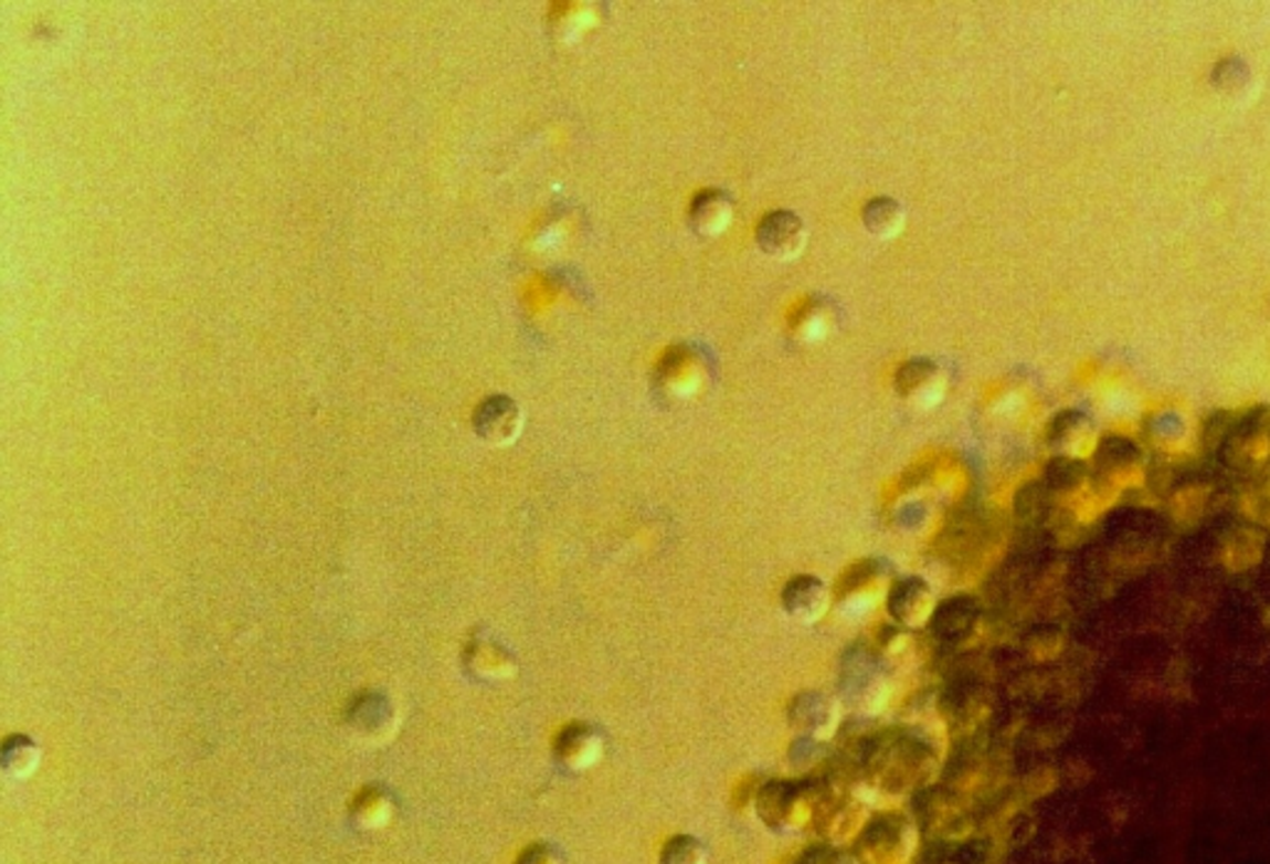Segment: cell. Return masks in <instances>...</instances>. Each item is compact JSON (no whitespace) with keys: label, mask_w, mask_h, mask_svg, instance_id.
<instances>
[{"label":"cell","mask_w":1270,"mask_h":864,"mask_svg":"<svg viewBox=\"0 0 1270 864\" xmlns=\"http://www.w3.org/2000/svg\"><path fill=\"white\" fill-rule=\"evenodd\" d=\"M842 720L839 700L819 691H804L792 700L790 723L809 740H829Z\"/></svg>","instance_id":"6da1fadb"},{"label":"cell","mask_w":1270,"mask_h":864,"mask_svg":"<svg viewBox=\"0 0 1270 864\" xmlns=\"http://www.w3.org/2000/svg\"><path fill=\"white\" fill-rule=\"evenodd\" d=\"M829 607H832V591L814 575L792 577L782 589L784 614L800 626L819 624Z\"/></svg>","instance_id":"7a4b0ae2"},{"label":"cell","mask_w":1270,"mask_h":864,"mask_svg":"<svg viewBox=\"0 0 1270 864\" xmlns=\"http://www.w3.org/2000/svg\"><path fill=\"white\" fill-rule=\"evenodd\" d=\"M889 614L903 629H921L935 614V591L919 577L899 581L889 594Z\"/></svg>","instance_id":"3957f363"},{"label":"cell","mask_w":1270,"mask_h":864,"mask_svg":"<svg viewBox=\"0 0 1270 864\" xmlns=\"http://www.w3.org/2000/svg\"><path fill=\"white\" fill-rule=\"evenodd\" d=\"M806 244L804 221L787 209L772 212L760 221L758 246L774 259H794Z\"/></svg>","instance_id":"277c9868"},{"label":"cell","mask_w":1270,"mask_h":864,"mask_svg":"<svg viewBox=\"0 0 1270 864\" xmlns=\"http://www.w3.org/2000/svg\"><path fill=\"white\" fill-rule=\"evenodd\" d=\"M943 373L941 368L931 363V360L916 358L903 363L896 373V388H899L901 398L916 405H931L943 396Z\"/></svg>","instance_id":"5b68a950"},{"label":"cell","mask_w":1270,"mask_h":864,"mask_svg":"<svg viewBox=\"0 0 1270 864\" xmlns=\"http://www.w3.org/2000/svg\"><path fill=\"white\" fill-rule=\"evenodd\" d=\"M603 756V738L596 728L586 723H573L563 728L557 738V758L563 768L586 770Z\"/></svg>","instance_id":"8992f818"},{"label":"cell","mask_w":1270,"mask_h":864,"mask_svg":"<svg viewBox=\"0 0 1270 864\" xmlns=\"http://www.w3.org/2000/svg\"><path fill=\"white\" fill-rule=\"evenodd\" d=\"M690 219L698 234L718 236L732 221V199L720 192V189H702V192L692 199Z\"/></svg>","instance_id":"52a82bcc"},{"label":"cell","mask_w":1270,"mask_h":864,"mask_svg":"<svg viewBox=\"0 0 1270 864\" xmlns=\"http://www.w3.org/2000/svg\"><path fill=\"white\" fill-rule=\"evenodd\" d=\"M519 423H521L519 408L507 398L489 400V403L481 405L477 415V430L484 438H489L494 442H507L511 438H517Z\"/></svg>","instance_id":"ba28073f"},{"label":"cell","mask_w":1270,"mask_h":864,"mask_svg":"<svg viewBox=\"0 0 1270 864\" xmlns=\"http://www.w3.org/2000/svg\"><path fill=\"white\" fill-rule=\"evenodd\" d=\"M842 688H844V703L864 710H869L874 703L879 706L881 698L886 696V683L874 668H851V673H846Z\"/></svg>","instance_id":"9c48e42d"},{"label":"cell","mask_w":1270,"mask_h":864,"mask_svg":"<svg viewBox=\"0 0 1270 864\" xmlns=\"http://www.w3.org/2000/svg\"><path fill=\"white\" fill-rule=\"evenodd\" d=\"M861 221H864V226H866V231H869V234L879 236V239H891L901 231L903 221H906V212H903V207L896 202V199L876 197L864 207Z\"/></svg>","instance_id":"30bf717a"},{"label":"cell","mask_w":1270,"mask_h":864,"mask_svg":"<svg viewBox=\"0 0 1270 864\" xmlns=\"http://www.w3.org/2000/svg\"><path fill=\"white\" fill-rule=\"evenodd\" d=\"M38 762V746L28 736H13L3 748V768L8 776L23 778Z\"/></svg>","instance_id":"8fae6325"},{"label":"cell","mask_w":1270,"mask_h":864,"mask_svg":"<svg viewBox=\"0 0 1270 864\" xmlns=\"http://www.w3.org/2000/svg\"><path fill=\"white\" fill-rule=\"evenodd\" d=\"M660 864H708V852L695 837L678 835L663 847Z\"/></svg>","instance_id":"7c38bea8"},{"label":"cell","mask_w":1270,"mask_h":864,"mask_svg":"<svg viewBox=\"0 0 1270 864\" xmlns=\"http://www.w3.org/2000/svg\"><path fill=\"white\" fill-rule=\"evenodd\" d=\"M352 720H356V726L366 728V730L388 728L390 726V706L385 703V698L370 696L360 703V710L352 713Z\"/></svg>","instance_id":"4fadbf2b"},{"label":"cell","mask_w":1270,"mask_h":864,"mask_svg":"<svg viewBox=\"0 0 1270 864\" xmlns=\"http://www.w3.org/2000/svg\"><path fill=\"white\" fill-rule=\"evenodd\" d=\"M521 864H559L549 847H531L527 855L521 857Z\"/></svg>","instance_id":"5bb4252c"}]
</instances>
